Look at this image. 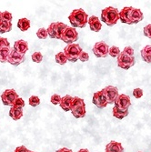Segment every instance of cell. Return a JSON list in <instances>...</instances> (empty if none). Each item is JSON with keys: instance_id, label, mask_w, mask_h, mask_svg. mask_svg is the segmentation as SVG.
<instances>
[{"instance_id": "obj_1", "label": "cell", "mask_w": 151, "mask_h": 152, "mask_svg": "<svg viewBox=\"0 0 151 152\" xmlns=\"http://www.w3.org/2000/svg\"><path fill=\"white\" fill-rule=\"evenodd\" d=\"M68 20H69L73 27L83 28L88 23V16L84 9L78 8L73 10L70 13L69 17H68Z\"/></svg>"}, {"instance_id": "obj_2", "label": "cell", "mask_w": 151, "mask_h": 152, "mask_svg": "<svg viewBox=\"0 0 151 152\" xmlns=\"http://www.w3.org/2000/svg\"><path fill=\"white\" fill-rule=\"evenodd\" d=\"M101 20L108 26H113L119 20V12L113 7H107L101 12Z\"/></svg>"}, {"instance_id": "obj_3", "label": "cell", "mask_w": 151, "mask_h": 152, "mask_svg": "<svg viewBox=\"0 0 151 152\" xmlns=\"http://www.w3.org/2000/svg\"><path fill=\"white\" fill-rule=\"evenodd\" d=\"M70 111L76 118H84L86 116L85 101L80 98H77V96H74Z\"/></svg>"}, {"instance_id": "obj_4", "label": "cell", "mask_w": 151, "mask_h": 152, "mask_svg": "<svg viewBox=\"0 0 151 152\" xmlns=\"http://www.w3.org/2000/svg\"><path fill=\"white\" fill-rule=\"evenodd\" d=\"M83 52L82 48L78 44H69L64 48V53L68 61L76 62L79 59L81 53Z\"/></svg>"}, {"instance_id": "obj_5", "label": "cell", "mask_w": 151, "mask_h": 152, "mask_svg": "<svg viewBox=\"0 0 151 152\" xmlns=\"http://www.w3.org/2000/svg\"><path fill=\"white\" fill-rule=\"evenodd\" d=\"M68 26L62 22H54L47 27V33L51 38L61 39L62 33Z\"/></svg>"}, {"instance_id": "obj_6", "label": "cell", "mask_w": 151, "mask_h": 152, "mask_svg": "<svg viewBox=\"0 0 151 152\" xmlns=\"http://www.w3.org/2000/svg\"><path fill=\"white\" fill-rule=\"evenodd\" d=\"M78 39V33L75 27L67 26L61 36V40L66 44H74Z\"/></svg>"}, {"instance_id": "obj_7", "label": "cell", "mask_w": 151, "mask_h": 152, "mask_svg": "<svg viewBox=\"0 0 151 152\" xmlns=\"http://www.w3.org/2000/svg\"><path fill=\"white\" fill-rule=\"evenodd\" d=\"M135 65V58L121 52L117 57V66L122 69H128Z\"/></svg>"}, {"instance_id": "obj_8", "label": "cell", "mask_w": 151, "mask_h": 152, "mask_svg": "<svg viewBox=\"0 0 151 152\" xmlns=\"http://www.w3.org/2000/svg\"><path fill=\"white\" fill-rule=\"evenodd\" d=\"M19 98L15 89H7L1 95V100L5 106H13L16 99Z\"/></svg>"}, {"instance_id": "obj_9", "label": "cell", "mask_w": 151, "mask_h": 152, "mask_svg": "<svg viewBox=\"0 0 151 152\" xmlns=\"http://www.w3.org/2000/svg\"><path fill=\"white\" fill-rule=\"evenodd\" d=\"M109 52V47L107 43L97 42L93 47V53L97 58H106Z\"/></svg>"}, {"instance_id": "obj_10", "label": "cell", "mask_w": 151, "mask_h": 152, "mask_svg": "<svg viewBox=\"0 0 151 152\" xmlns=\"http://www.w3.org/2000/svg\"><path fill=\"white\" fill-rule=\"evenodd\" d=\"M114 104L116 107H118L123 111H126V110H128V107L131 106V100L128 96L125 94H119Z\"/></svg>"}, {"instance_id": "obj_11", "label": "cell", "mask_w": 151, "mask_h": 152, "mask_svg": "<svg viewBox=\"0 0 151 152\" xmlns=\"http://www.w3.org/2000/svg\"><path fill=\"white\" fill-rule=\"evenodd\" d=\"M92 101H93L94 105H96L98 108H105L108 105L107 99L106 98L105 93L103 92V90H100V91L94 93Z\"/></svg>"}, {"instance_id": "obj_12", "label": "cell", "mask_w": 151, "mask_h": 152, "mask_svg": "<svg viewBox=\"0 0 151 152\" xmlns=\"http://www.w3.org/2000/svg\"><path fill=\"white\" fill-rule=\"evenodd\" d=\"M102 90L105 93V96H106V98L107 99L108 104H114L116 99L119 95L117 88H116L114 86H107Z\"/></svg>"}, {"instance_id": "obj_13", "label": "cell", "mask_w": 151, "mask_h": 152, "mask_svg": "<svg viewBox=\"0 0 151 152\" xmlns=\"http://www.w3.org/2000/svg\"><path fill=\"white\" fill-rule=\"evenodd\" d=\"M25 61V55L18 53L15 49H11V52L9 54V57L7 59V62L13 66H18L22 64Z\"/></svg>"}, {"instance_id": "obj_14", "label": "cell", "mask_w": 151, "mask_h": 152, "mask_svg": "<svg viewBox=\"0 0 151 152\" xmlns=\"http://www.w3.org/2000/svg\"><path fill=\"white\" fill-rule=\"evenodd\" d=\"M131 9L132 7H126L119 12V19L122 23L132 25L131 22Z\"/></svg>"}, {"instance_id": "obj_15", "label": "cell", "mask_w": 151, "mask_h": 152, "mask_svg": "<svg viewBox=\"0 0 151 152\" xmlns=\"http://www.w3.org/2000/svg\"><path fill=\"white\" fill-rule=\"evenodd\" d=\"M105 152H125L122 144L117 141H110L107 144Z\"/></svg>"}, {"instance_id": "obj_16", "label": "cell", "mask_w": 151, "mask_h": 152, "mask_svg": "<svg viewBox=\"0 0 151 152\" xmlns=\"http://www.w3.org/2000/svg\"><path fill=\"white\" fill-rule=\"evenodd\" d=\"M88 25L90 29L94 32H98L102 28L101 22L99 21V18L96 16H91L88 18Z\"/></svg>"}, {"instance_id": "obj_17", "label": "cell", "mask_w": 151, "mask_h": 152, "mask_svg": "<svg viewBox=\"0 0 151 152\" xmlns=\"http://www.w3.org/2000/svg\"><path fill=\"white\" fill-rule=\"evenodd\" d=\"M73 99L74 98H73V96H71L70 95H66L65 96H63V98H62L59 106L64 110V111H66V112L70 111Z\"/></svg>"}, {"instance_id": "obj_18", "label": "cell", "mask_w": 151, "mask_h": 152, "mask_svg": "<svg viewBox=\"0 0 151 152\" xmlns=\"http://www.w3.org/2000/svg\"><path fill=\"white\" fill-rule=\"evenodd\" d=\"M14 49L20 54L25 55V53L28 50V44H27L26 41H25L23 39H19V40L16 41L15 44H14Z\"/></svg>"}, {"instance_id": "obj_19", "label": "cell", "mask_w": 151, "mask_h": 152, "mask_svg": "<svg viewBox=\"0 0 151 152\" xmlns=\"http://www.w3.org/2000/svg\"><path fill=\"white\" fill-rule=\"evenodd\" d=\"M143 13L139 8H134L131 9V22L132 24H136L143 20Z\"/></svg>"}, {"instance_id": "obj_20", "label": "cell", "mask_w": 151, "mask_h": 152, "mask_svg": "<svg viewBox=\"0 0 151 152\" xmlns=\"http://www.w3.org/2000/svg\"><path fill=\"white\" fill-rule=\"evenodd\" d=\"M141 58L146 63L151 64V45L146 46L141 49Z\"/></svg>"}, {"instance_id": "obj_21", "label": "cell", "mask_w": 151, "mask_h": 152, "mask_svg": "<svg viewBox=\"0 0 151 152\" xmlns=\"http://www.w3.org/2000/svg\"><path fill=\"white\" fill-rule=\"evenodd\" d=\"M9 116L14 119V120H18L23 117V109L12 107L9 110Z\"/></svg>"}, {"instance_id": "obj_22", "label": "cell", "mask_w": 151, "mask_h": 152, "mask_svg": "<svg viewBox=\"0 0 151 152\" xmlns=\"http://www.w3.org/2000/svg\"><path fill=\"white\" fill-rule=\"evenodd\" d=\"M10 52H11L10 47L0 48V62H1V63H7Z\"/></svg>"}, {"instance_id": "obj_23", "label": "cell", "mask_w": 151, "mask_h": 152, "mask_svg": "<svg viewBox=\"0 0 151 152\" xmlns=\"http://www.w3.org/2000/svg\"><path fill=\"white\" fill-rule=\"evenodd\" d=\"M18 27L23 32L29 29L30 27V21L27 18H20L18 22Z\"/></svg>"}, {"instance_id": "obj_24", "label": "cell", "mask_w": 151, "mask_h": 152, "mask_svg": "<svg viewBox=\"0 0 151 152\" xmlns=\"http://www.w3.org/2000/svg\"><path fill=\"white\" fill-rule=\"evenodd\" d=\"M112 114L115 118H117V119H123L124 118H126L127 116H128V110H126V111H123V110L119 109L118 107H114L112 109Z\"/></svg>"}, {"instance_id": "obj_25", "label": "cell", "mask_w": 151, "mask_h": 152, "mask_svg": "<svg viewBox=\"0 0 151 152\" xmlns=\"http://www.w3.org/2000/svg\"><path fill=\"white\" fill-rule=\"evenodd\" d=\"M55 59H56V62L59 65H65L68 60L66 57V55L64 52H59L56 55V57H55Z\"/></svg>"}, {"instance_id": "obj_26", "label": "cell", "mask_w": 151, "mask_h": 152, "mask_svg": "<svg viewBox=\"0 0 151 152\" xmlns=\"http://www.w3.org/2000/svg\"><path fill=\"white\" fill-rule=\"evenodd\" d=\"M12 29V23L7 21H3L2 24L0 25V33L4 34L7 32H9Z\"/></svg>"}, {"instance_id": "obj_27", "label": "cell", "mask_w": 151, "mask_h": 152, "mask_svg": "<svg viewBox=\"0 0 151 152\" xmlns=\"http://www.w3.org/2000/svg\"><path fill=\"white\" fill-rule=\"evenodd\" d=\"M120 50L116 46H112L111 48H109V52H108V55L112 58H117L120 54Z\"/></svg>"}, {"instance_id": "obj_28", "label": "cell", "mask_w": 151, "mask_h": 152, "mask_svg": "<svg viewBox=\"0 0 151 152\" xmlns=\"http://www.w3.org/2000/svg\"><path fill=\"white\" fill-rule=\"evenodd\" d=\"M36 36L39 39H46L48 36V33H47V29L46 28H43V27H41L39 28L36 32Z\"/></svg>"}, {"instance_id": "obj_29", "label": "cell", "mask_w": 151, "mask_h": 152, "mask_svg": "<svg viewBox=\"0 0 151 152\" xmlns=\"http://www.w3.org/2000/svg\"><path fill=\"white\" fill-rule=\"evenodd\" d=\"M28 103H29V105L31 107H37L40 104V99H39L38 96H30L29 99H28Z\"/></svg>"}, {"instance_id": "obj_30", "label": "cell", "mask_w": 151, "mask_h": 152, "mask_svg": "<svg viewBox=\"0 0 151 152\" xmlns=\"http://www.w3.org/2000/svg\"><path fill=\"white\" fill-rule=\"evenodd\" d=\"M32 60L35 63H40L43 60V56L40 52H34L32 54Z\"/></svg>"}, {"instance_id": "obj_31", "label": "cell", "mask_w": 151, "mask_h": 152, "mask_svg": "<svg viewBox=\"0 0 151 152\" xmlns=\"http://www.w3.org/2000/svg\"><path fill=\"white\" fill-rule=\"evenodd\" d=\"M61 99H62V98H61V96H60L59 95H58V94H54V95L51 96L50 101H51V103H52L53 105H59L60 102H61Z\"/></svg>"}, {"instance_id": "obj_32", "label": "cell", "mask_w": 151, "mask_h": 152, "mask_svg": "<svg viewBox=\"0 0 151 152\" xmlns=\"http://www.w3.org/2000/svg\"><path fill=\"white\" fill-rule=\"evenodd\" d=\"M12 107H18V108H23L25 107V102L23 100V99L21 98H18L16 99V101L14 102Z\"/></svg>"}, {"instance_id": "obj_33", "label": "cell", "mask_w": 151, "mask_h": 152, "mask_svg": "<svg viewBox=\"0 0 151 152\" xmlns=\"http://www.w3.org/2000/svg\"><path fill=\"white\" fill-rule=\"evenodd\" d=\"M2 19H3V21L11 22V20H12V15H11V13H9L8 11L2 12Z\"/></svg>"}, {"instance_id": "obj_34", "label": "cell", "mask_w": 151, "mask_h": 152, "mask_svg": "<svg viewBox=\"0 0 151 152\" xmlns=\"http://www.w3.org/2000/svg\"><path fill=\"white\" fill-rule=\"evenodd\" d=\"M133 96L136 99H140L143 96V90L141 88H135L133 90Z\"/></svg>"}, {"instance_id": "obj_35", "label": "cell", "mask_w": 151, "mask_h": 152, "mask_svg": "<svg viewBox=\"0 0 151 152\" xmlns=\"http://www.w3.org/2000/svg\"><path fill=\"white\" fill-rule=\"evenodd\" d=\"M143 33L144 35L148 37V38H151V25H147L144 27L143 29Z\"/></svg>"}, {"instance_id": "obj_36", "label": "cell", "mask_w": 151, "mask_h": 152, "mask_svg": "<svg viewBox=\"0 0 151 152\" xmlns=\"http://www.w3.org/2000/svg\"><path fill=\"white\" fill-rule=\"evenodd\" d=\"M88 59H89V55H88L87 52H85V51L82 52V53H81V55H80L79 60H80V61H82V62H87Z\"/></svg>"}, {"instance_id": "obj_37", "label": "cell", "mask_w": 151, "mask_h": 152, "mask_svg": "<svg viewBox=\"0 0 151 152\" xmlns=\"http://www.w3.org/2000/svg\"><path fill=\"white\" fill-rule=\"evenodd\" d=\"M3 47H9V42L7 38L0 37V48H3Z\"/></svg>"}, {"instance_id": "obj_38", "label": "cell", "mask_w": 151, "mask_h": 152, "mask_svg": "<svg viewBox=\"0 0 151 152\" xmlns=\"http://www.w3.org/2000/svg\"><path fill=\"white\" fill-rule=\"evenodd\" d=\"M123 52L127 55H129L131 57H134V49L131 47H126L124 48V50H123Z\"/></svg>"}, {"instance_id": "obj_39", "label": "cell", "mask_w": 151, "mask_h": 152, "mask_svg": "<svg viewBox=\"0 0 151 152\" xmlns=\"http://www.w3.org/2000/svg\"><path fill=\"white\" fill-rule=\"evenodd\" d=\"M29 151H30V150L27 149L25 146H20V147L17 148L14 152H29Z\"/></svg>"}, {"instance_id": "obj_40", "label": "cell", "mask_w": 151, "mask_h": 152, "mask_svg": "<svg viewBox=\"0 0 151 152\" xmlns=\"http://www.w3.org/2000/svg\"><path fill=\"white\" fill-rule=\"evenodd\" d=\"M56 152H73L71 149H69V148H60V149H58V150H57Z\"/></svg>"}, {"instance_id": "obj_41", "label": "cell", "mask_w": 151, "mask_h": 152, "mask_svg": "<svg viewBox=\"0 0 151 152\" xmlns=\"http://www.w3.org/2000/svg\"><path fill=\"white\" fill-rule=\"evenodd\" d=\"M77 152H89V150H88V148H81V149H79Z\"/></svg>"}, {"instance_id": "obj_42", "label": "cell", "mask_w": 151, "mask_h": 152, "mask_svg": "<svg viewBox=\"0 0 151 152\" xmlns=\"http://www.w3.org/2000/svg\"><path fill=\"white\" fill-rule=\"evenodd\" d=\"M3 22V19H2V12H0V25L2 24Z\"/></svg>"}, {"instance_id": "obj_43", "label": "cell", "mask_w": 151, "mask_h": 152, "mask_svg": "<svg viewBox=\"0 0 151 152\" xmlns=\"http://www.w3.org/2000/svg\"><path fill=\"white\" fill-rule=\"evenodd\" d=\"M29 152H36V151H29Z\"/></svg>"}]
</instances>
